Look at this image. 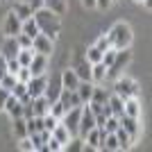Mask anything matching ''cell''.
I'll use <instances>...</instances> for the list:
<instances>
[{
  "label": "cell",
  "instance_id": "obj_1",
  "mask_svg": "<svg viewBox=\"0 0 152 152\" xmlns=\"http://www.w3.org/2000/svg\"><path fill=\"white\" fill-rule=\"evenodd\" d=\"M32 18L37 20L39 25V32L41 34H45L48 39H57V34L61 32V16L55 12H50V9H45V7H41V9H37V12L32 14Z\"/></svg>",
  "mask_w": 152,
  "mask_h": 152
},
{
  "label": "cell",
  "instance_id": "obj_2",
  "mask_svg": "<svg viewBox=\"0 0 152 152\" xmlns=\"http://www.w3.org/2000/svg\"><path fill=\"white\" fill-rule=\"evenodd\" d=\"M109 41H111V48H116V50H125V48H129L132 45V27L127 25V23H116L111 30L107 32Z\"/></svg>",
  "mask_w": 152,
  "mask_h": 152
},
{
  "label": "cell",
  "instance_id": "obj_3",
  "mask_svg": "<svg viewBox=\"0 0 152 152\" xmlns=\"http://www.w3.org/2000/svg\"><path fill=\"white\" fill-rule=\"evenodd\" d=\"M132 61V52H129V48H125V50H118L116 52L114 61H111V66L107 68V77L109 80H116V77L123 75V70L127 68V64Z\"/></svg>",
  "mask_w": 152,
  "mask_h": 152
},
{
  "label": "cell",
  "instance_id": "obj_4",
  "mask_svg": "<svg viewBox=\"0 0 152 152\" xmlns=\"http://www.w3.org/2000/svg\"><path fill=\"white\" fill-rule=\"evenodd\" d=\"M114 93L121 95L123 100H125V98H132V95H139V84H136V80H132V77L121 75V77H116V82H114Z\"/></svg>",
  "mask_w": 152,
  "mask_h": 152
},
{
  "label": "cell",
  "instance_id": "obj_5",
  "mask_svg": "<svg viewBox=\"0 0 152 152\" xmlns=\"http://www.w3.org/2000/svg\"><path fill=\"white\" fill-rule=\"evenodd\" d=\"M20 27H23V20L14 14V9H9V12L5 14V20H2V34H5V37H18Z\"/></svg>",
  "mask_w": 152,
  "mask_h": 152
},
{
  "label": "cell",
  "instance_id": "obj_6",
  "mask_svg": "<svg viewBox=\"0 0 152 152\" xmlns=\"http://www.w3.org/2000/svg\"><path fill=\"white\" fill-rule=\"evenodd\" d=\"M93 127H95V116H93V111H91L89 104H82L80 125H77V136H80V139H84V136H86V132H89V129H93Z\"/></svg>",
  "mask_w": 152,
  "mask_h": 152
},
{
  "label": "cell",
  "instance_id": "obj_7",
  "mask_svg": "<svg viewBox=\"0 0 152 152\" xmlns=\"http://www.w3.org/2000/svg\"><path fill=\"white\" fill-rule=\"evenodd\" d=\"M70 68L75 70V75L80 77V82H91V64H89V59L84 57L82 52L75 57V61H73Z\"/></svg>",
  "mask_w": 152,
  "mask_h": 152
},
{
  "label": "cell",
  "instance_id": "obj_8",
  "mask_svg": "<svg viewBox=\"0 0 152 152\" xmlns=\"http://www.w3.org/2000/svg\"><path fill=\"white\" fill-rule=\"evenodd\" d=\"M104 129H102V127H93V129H89V132H86V136H84V143H86V145H84V150H102V139H104Z\"/></svg>",
  "mask_w": 152,
  "mask_h": 152
},
{
  "label": "cell",
  "instance_id": "obj_9",
  "mask_svg": "<svg viewBox=\"0 0 152 152\" xmlns=\"http://www.w3.org/2000/svg\"><path fill=\"white\" fill-rule=\"evenodd\" d=\"M80 114L82 107H73L61 116V125H66V129L70 132V136H77V125H80Z\"/></svg>",
  "mask_w": 152,
  "mask_h": 152
},
{
  "label": "cell",
  "instance_id": "obj_10",
  "mask_svg": "<svg viewBox=\"0 0 152 152\" xmlns=\"http://www.w3.org/2000/svg\"><path fill=\"white\" fill-rule=\"evenodd\" d=\"M118 123H121V127L125 129L129 136H132L134 141L139 139V134H141V125H139V118H134V116H118Z\"/></svg>",
  "mask_w": 152,
  "mask_h": 152
},
{
  "label": "cell",
  "instance_id": "obj_11",
  "mask_svg": "<svg viewBox=\"0 0 152 152\" xmlns=\"http://www.w3.org/2000/svg\"><path fill=\"white\" fill-rule=\"evenodd\" d=\"M52 43H55L52 39H48L45 34H39V37L32 39V50H34V52H41V55L48 57V55H52Z\"/></svg>",
  "mask_w": 152,
  "mask_h": 152
},
{
  "label": "cell",
  "instance_id": "obj_12",
  "mask_svg": "<svg viewBox=\"0 0 152 152\" xmlns=\"http://www.w3.org/2000/svg\"><path fill=\"white\" fill-rule=\"evenodd\" d=\"M30 73L32 77H37V75H45V68H48V57L45 55H41V52H34V57H32L30 61Z\"/></svg>",
  "mask_w": 152,
  "mask_h": 152
},
{
  "label": "cell",
  "instance_id": "obj_13",
  "mask_svg": "<svg viewBox=\"0 0 152 152\" xmlns=\"http://www.w3.org/2000/svg\"><path fill=\"white\" fill-rule=\"evenodd\" d=\"M45 84H48V77H45V75L32 77L30 82H27V93H30V98H39V95H43Z\"/></svg>",
  "mask_w": 152,
  "mask_h": 152
},
{
  "label": "cell",
  "instance_id": "obj_14",
  "mask_svg": "<svg viewBox=\"0 0 152 152\" xmlns=\"http://www.w3.org/2000/svg\"><path fill=\"white\" fill-rule=\"evenodd\" d=\"M59 102L64 104L66 111L73 109V107H82V100H80L77 91H68V89H61V93H59Z\"/></svg>",
  "mask_w": 152,
  "mask_h": 152
},
{
  "label": "cell",
  "instance_id": "obj_15",
  "mask_svg": "<svg viewBox=\"0 0 152 152\" xmlns=\"http://www.w3.org/2000/svg\"><path fill=\"white\" fill-rule=\"evenodd\" d=\"M18 50H20V45H18V41H16V37H5V43H2L0 55L5 59H16Z\"/></svg>",
  "mask_w": 152,
  "mask_h": 152
},
{
  "label": "cell",
  "instance_id": "obj_16",
  "mask_svg": "<svg viewBox=\"0 0 152 152\" xmlns=\"http://www.w3.org/2000/svg\"><path fill=\"white\" fill-rule=\"evenodd\" d=\"M32 111H34V116H45L48 111H50V100L45 98V95H39V98H32Z\"/></svg>",
  "mask_w": 152,
  "mask_h": 152
},
{
  "label": "cell",
  "instance_id": "obj_17",
  "mask_svg": "<svg viewBox=\"0 0 152 152\" xmlns=\"http://www.w3.org/2000/svg\"><path fill=\"white\" fill-rule=\"evenodd\" d=\"M2 111H7L12 118H18V116H23V102H20L18 98L9 95V98H7V102H5V109H2Z\"/></svg>",
  "mask_w": 152,
  "mask_h": 152
},
{
  "label": "cell",
  "instance_id": "obj_18",
  "mask_svg": "<svg viewBox=\"0 0 152 152\" xmlns=\"http://www.w3.org/2000/svg\"><path fill=\"white\" fill-rule=\"evenodd\" d=\"M59 80H61V86H64V89H68V91H75L77 84H80V77L75 75V70H73V68L64 70L61 75H59Z\"/></svg>",
  "mask_w": 152,
  "mask_h": 152
},
{
  "label": "cell",
  "instance_id": "obj_19",
  "mask_svg": "<svg viewBox=\"0 0 152 152\" xmlns=\"http://www.w3.org/2000/svg\"><path fill=\"white\" fill-rule=\"evenodd\" d=\"M61 89H64V86H61V80H59V77H55L52 82L45 84L43 95H45V98H48L50 102H55V100H59V93H61Z\"/></svg>",
  "mask_w": 152,
  "mask_h": 152
},
{
  "label": "cell",
  "instance_id": "obj_20",
  "mask_svg": "<svg viewBox=\"0 0 152 152\" xmlns=\"http://www.w3.org/2000/svg\"><path fill=\"white\" fill-rule=\"evenodd\" d=\"M123 114L125 116H134V118L141 116V104H139V100H136V95L125 98V102H123Z\"/></svg>",
  "mask_w": 152,
  "mask_h": 152
},
{
  "label": "cell",
  "instance_id": "obj_21",
  "mask_svg": "<svg viewBox=\"0 0 152 152\" xmlns=\"http://www.w3.org/2000/svg\"><path fill=\"white\" fill-rule=\"evenodd\" d=\"M50 134H52V139H57L64 148L68 145V143H70V139H73V136H70V132L66 129V125H61V121L57 123V127H55V129H52Z\"/></svg>",
  "mask_w": 152,
  "mask_h": 152
},
{
  "label": "cell",
  "instance_id": "obj_22",
  "mask_svg": "<svg viewBox=\"0 0 152 152\" xmlns=\"http://www.w3.org/2000/svg\"><path fill=\"white\" fill-rule=\"evenodd\" d=\"M107 80V66L104 64H91V82L93 84H100Z\"/></svg>",
  "mask_w": 152,
  "mask_h": 152
},
{
  "label": "cell",
  "instance_id": "obj_23",
  "mask_svg": "<svg viewBox=\"0 0 152 152\" xmlns=\"http://www.w3.org/2000/svg\"><path fill=\"white\" fill-rule=\"evenodd\" d=\"M123 98L121 95H116V93H111L107 98V104H109V109H111V116H116V118H118V116H123Z\"/></svg>",
  "mask_w": 152,
  "mask_h": 152
},
{
  "label": "cell",
  "instance_id": "obj_24",
  "mask_svg": "<svg viewBox=\"0 0 152 152\" xmlns=\"http://www.w3.org/2000/svg\"><path fill=\"white\" fill-rule=\"evenodd\" d=\"M114 134H116V139H118V148H121V150H129V148L134 145V139L123 129V127H118Z\"/></svg>",
  "mask_w": 152,
  "mask_h": 152
},
{
  "label": "cell",
  "instance_id": "obj_25",
  "mask_svg": "<svg viewBox=\"0 0 152 152\" xmlns=\"http://www.w3.org/2000/svg\"><path fill=\"white\" fill-rule=\"evenodd\" d=\"M75 91H77V95H80L82 104H86V102L91 100V93H93V82H80Z\"/></svg>",
  "mask_w": 152,
  "mask_h": 152
},
{
  "label": "cell",
  "instance_id": "obj_26",
  "mask_svg": "<svg viewBox=\"0 0 152 152\" xmlns=\"http://www.w3.org/2000/svg\"><path fill=\"white\" fill-rule=\"evenodd\" d=\"M12 9H14V14H16V16H18L20 20L32 18V9H30V5H27V2H20V0H16Z\"/></svg>",
  "mask_w": 152,
  "mask_h": 152
},
{
  "label": "cell",
  "instance_id": "obj_27",
  "mask_svg": "<svg viewBox=\"0 0 152 152\" xmlns=\"http://www.w3.org/2000/svg\"><path fill=\"white\" fill-rule=\"evenodd\" d=\"M20 32H23V34H27L30 39H34V37H39V34H41V32H39V25H37V20H34V18L23 20V27H20Z\"/></svg>",
  "mask_w": 152,
  "mask_h": 152
},
{
  "label": "cell",
  "instance_id": "obj_28",
  "mask_svg": "<svg viewBox=\"0 0 152 152\" xmlns=\"http://www.w3.org/2000/svg\"><path fill=\"white\" fill-rule=\"evenodd\" d=\"M12 121H14V134H16V139L27 136V121H25V118L18 116V118H12Z\"/></svg>",
  "mask_w": 152,
  "mask_h": 152
},
{
  "label": "cell",
  "instance_id": "obj_29",
  "mask_svg": "<svg viewBox=\"0 0 152 152\" xmlns=\"http://www.w3.org/2000/svg\"><path fill=\"white\" fill-rule=\"evenodd\" d=\"M41 129H43V116H32V118H27V136L41 132Z\"/></svg>",
  "mask_w": 152,
  "mask_h": 152
},
{
  "label": "cell",
  "instance_id": "obj_30",
  "mask_svg": "<svg viewBox=\"0 0 152 152\" xmlns=\"http://www.w3.org/2000/svg\"><path fill=\"white\" fill-rule=\"evenodd\" d=\"M43 7L61 16V14L66 12V0H43Z\"/></svg>",
  "mask_w": 152,
  "mask_h": 152
},
{
  "label": "cell",
  "instance_id": "obj_31",
  "mask_svg": "<svg viewBox=\"0 0 152 152\" xmlns=\"http://www.w3.org/2000/svg\"><path fill=\"white\" fill-rule=\"evenodd\" d=\"M102 150H109V152H116V150H121L118 148V139H116V134H104V139H102Z\"/></svg>",
  "mask_w": 152,
  "mask_h": 152
},
{
  "label": "cell",
  "instance_id": "obj_32",
  "mask_svg": "<svg viewBox=\"0 0 152 152\" xmlns=\"http://www.w3.org/2000/svg\"><path fill=\"white\" fill-rule=\"evenodd\" d=\"M102 55H104V52H102L100 48L89 45V50H86V55H84V57L89 59V64H100V61H102Z\"/></svg>",
  "mask_w": 152,
  "mask_h": 152
},
{
  "label": "cell",
  "instance_id": "obj_33",
  "mask_svg": "<svg viewBox=\"0 0 152 152\" xmlns=\"http://www.w3.org/2000/svg\"><path fill=\"white\" fill-rule=\"evenodd\" d=\"M109 98V93L104 89H100V86H93V93H91V100L89 102H100V104H104Z\"/></svg>",
  "mask_w": 152,
  "mask_h": 152
},
{
  "label": "cell",
  "instance_id": "obj_34",
  "mask_svg": "<svg viewBox=\"0 0 152 152\" xmlns=\"http://www.w3.org/2000/svg\"><path fill=\"white\" fill-rule=\"evenodd\" d=\"M118 127H121V123H118V118H116V116H109L107 121H104V125H102V129L111 134V132H116Z\"/></svg>",
  "mask_w": 152,
  "mask_h": 152
},
{
  "label": "cell",
  "instance_id": "obj_35",
  "mask_svg": "<svg viewBox=\"0 0 152 152\" xmlns=\"http://www.w3.org/2000/svg\"><path fill=\"white\" fill-rule=\"evenodd\" d=\"M50 114L55 116V118H59L61 121V116L66 114V109H64V104L59 100H55V102H50Z\"/></svg>",
  "mask_w": 152,
  "mask_h": 152
},
{
  "label": "cell",
  "instance_id": "obj_36",
  "mask_svg": "<svg viewBox=\"0 0 152 152\" xmlns=\"http://www.w3.org/2000/svg\"><path fill=\"white\" fill-rule=\"evenodd\" d=\"M57 123H59V118H55V116L48 111V114L43 116V129H48V132H52L55 127H57Z\"/></svg>",
  "mask_w": 152,
  "mask_h": 152
},
{
  "label": "cell",
  "instance_id": "obj_37",
  "mask_svg": "<svg viewBox=\"0 0 152 152\" xmlns=\"http://www.w3.org/2000/svg\"><path fill=\"white\" fill-rule=\"evenodd\" d=\"M18 82V80H16V75H12V73H7L5 77H2V80H0V86H2V89H7V91H12L14 89V84Z\"/></svg>",
  "mask_w": 152,
  "mask_h": 152
},
{
  "label": "cell",
  "instance_id": "obj_38",
  "mask_svg": "<svg viewBox=\"0 0 152 152\" xmlns=\"http://www.w3.org/2000/svg\"><path fill=\"white\" fill-rule=\"evenodd\" d=\"M95 48H100L102 52L107 50V48H111V41H109V37H107V32H104V34H100V37H98V41H95Z\"/></svg>",
  "mask_w": 152,
  "mask_h": 152
},
{
  "label": "cell",
  "instance_id": "obj_39",
  "mask_svg": "<svg viewBox=\"0 0 152 152\" xmlns=\"http://www.w3.org/2000/svg\"><path fill=\"white\" fill-rule=\"evenodd\" d=\"M16 80H18V82H30L32 80V73H30V68H27V66H20L18 68V73H16Z\"/></svg>",
  "mask_w": 152,
  "mask_h": 152
},
{
  "label": "cell",
  "instance_id": "obj_40",
  "mask_svg": "<svg viewBox=\"0 0 152 152\" xmlns=\"http://www.w3.org/2000/svg\"><path fill=\"white\" fill-rule=\"evenodd\" d=\"M9 93H12L14 98H20V95H25V93H27V84H25V82H16V84H14V89L9 91Z\"/></svg>",
  "mask_w": 152,
  "mask_h": 152
},
{
  "label": "cell",
  "instance_id": "obj_41",
  "mask_svg": "<svg viewBox=\"0 0 152 152\" xmlns=\"http://www.w3.org/2000/svg\"><path fill=\"white\" fill-rule=\"evenodd\" d=\"M45 145H48V152H59V150H64L61 143H59L57 139H52V134H50V139L45 141Z\"/></svg>",
  "mask_w": 152,
  "mask_h": 152
},
{
  "label": "cell",
  "instance_id": "obj_42",
  "mask_svg": "<svg viewBox=\"0 0 152 152\" xmlns=\"http://www.w3.org/2000/svg\"><path fill=\"white\" fill-rule=\"evenodd\" d=\"M18 150H25V152H32V150H34V145H32L30 136H23V139H18Z\"/></svg>",
  "mask_w": 152,
  "mask_h": 152
},
{
  "label": "cell",
  "instance_id": "obj_43",
  "mask_svg": "<svg viewBox=\"0 0 152 152\" xmlns=\"http://www.w3.org/2000/svg\"><path fill=\"white\" fill-rule=\"evenodd\" d=\"M16 41H18L20 48H32V39L27 37V34H23V32H20L18 37H16Z\"/></svg>",
  "mask_w": 152,
  "mask_h": 152
},
{
  "label": "cell",
  "instance_id": "obj_44",
  "mask_svg": "<svg viewBox=\"0 0 152 152\" xmlns=\"http://www.w3.org/2000/svg\"><path fill=\"white\" fill-rule=\"evenodd\" d=\"M18 68H20L18 59H7V73H12V75H16V73H18Z\"/></svg>",
  "mask_w": 152,
  "mask_h": 152
},
{
  "label": "cell",
  "instance_id": "obj_45",
  "mask_svg": "<svg viewBox=\"0 0 152 152\" xmlns=\"http://www.w3.org/2000/svg\"><path fill=\"white\" fill-rule=\"evenodd\" d=\"M20 2H27V5H30V9H32V14L43 7V0H20Z\"/></svg>",
  "mask_w": 152,
  "mask_h": 152
},
{
  "label": "cell",
  "instance_id": "obj_46",
  "mask_svg": "<svg viewBox=\"0 0 152 152\" xmlns=\"http://www.w3.org/2000/svg\"><path fill=\"white\" fill-rule=\"evenodd\" d=\"M9 95H12L9 91L0 86V109H5V102H7V98H9Z\"/></svg>",
  "mask_w": 152,
  "mask_h": 152
},
{
  "label": "cell",
  "instance_id": "obj_47",
  "mask_svg": "<svg viewBox=\"0 0 152 152\" xmlns=\"http://www.w3.org/2000/svg\"><path fill=\"white\" fill-rule=\"evenodd\" d=\"M111 2H114V0H95V7L104 12V9H109V7H111Z\"/></svg>",
  "mask_w": 152,
  "mask_h": 152
},
{
  "label": "cell",
  "instance_id": "obj_48",
  "mask_svg": "<svg viewBox=\"0 0 152 152\" xmlns=\"http://www.w3.org/2000/svg\"><path fill=\"white\" fill-rule=\"evenodd\" d=\"M5 75H7V59L0 55V80H2Z\"/></svg>",
  "mask_w": 152,
  "mask_h": 152
},
{
  "label": "cell",
  "instance_id": "obj_49",
  "mask_svg": "<svg viewBox=\"0 0 152 152\" xmlns=\"http://www.w3.org/2000/svg\"><path fill=\"white\" fill-rule=\"evenodd\" d=\"M82 5L86 7V9H93V7H95V0H82Z\"/></svg>",
  "mask_w": 152,
  "mask_h": 152
},
{
  "label": "cell",
  "instance_id": "obj_50",
  "mask_svg": "<svg viewBox=\"0 0 152 152\" xmlns=\"http://www.w3.org/2000/svg\"><path fill=\"white\" fill-rule=\"evenodd\" d=\"M18 100H20V102H23V104H27V102H30V100H32V98H30V93H25V95H20Z\"/></svg>",
  "mask_w": 152,
  "mask_h": 152
},
{
  "label": "cell",
  "instance_id": "obj_51",
  "mask_svg": "<svg viewBox=\"0 0 152 152\" xmlns=\"http://www.w3.org/2000/svg\"><path fill=\"white\" fill-rule=\"evenodd\" d=\"M136 2H143V0H136Z\"/></svg>",
  "mask_w": 152,
  "mask_h": 152
}]
</instances>
